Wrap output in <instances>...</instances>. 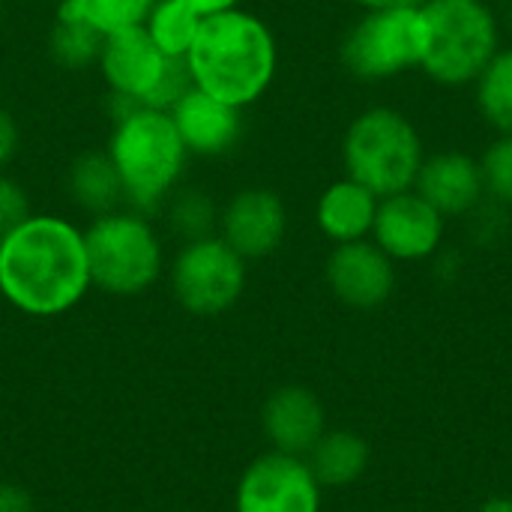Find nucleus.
<instances>
[{
  "mask_svg": "<svg viewBox=\"0 0 512 512\" xmlns=\"http://www.w3.org/2000/svg\"><path fill=\"white\" fill-rule=\"evenodd\" d=\"M93 288L84 228L57 213H30L0 237V297L30 315L57 318Z\"/></svg>",
  "mask_w": 512,
  "mask_h": 512,
  "instance_id": "f257e3e1",
  "label": "nucleus"
},
{
  "mask_svg": "<svg viewBox=\"0 0 512 512\" xmlns=\"http://www.w3.org/2000/svg\"><path fill=\"white\" fill-rule=\"evenodd\" d=\"M186 66L198 90L246 111L273 87L279 45L261 15L237 6L201 21Z\"/></svg>",
  "mask_w": 512,
  "mask_h": 512,
  "instance_id": "f03ea898",
  "label": "nucleus"
},
{
  "mask_svg": "<svg viewBox=\"0 0 512 512\" xmlns=\"http://www.w3.org/2000/svg\"><path fill=\"white\" fill-rule=\"evenodd\" d=\"M105 153L120 177L126 207L153 216L183 183L189 150L168 111L132 105L111 117Z\"/></svg>",
  "mask_w": 512,
  "mask_h": 512,
  "instance_id": "7ed1b4c3",
  "label": "nucleus"
},
{
  "mask_svg": "<svg viewBox=\"0 0 512 512\" xmlns=\"http://www.w3.org/2000/svg\"><path fill=\"white\" fill-rule=\"evenodd\" d=\"M426 162V144L417 123L393 108H363L342 135L345 177L363 183L378 198H390L414 189Z\"/></svg>",
  "mask_w": 512,
  "mask_h": 512,
  "instance_id": "20e7f679",
  "label": "nucleus"
},
{
  "mask_svg": "<svg viewBox=\"0 0 512 512\" xmlns=\"http://www.w3.org/2000/svg\"><path fill=\"white\" fill-rule=\"evenodd\" d=\"M420 72L441 87H474L501 51V15L489 0H429Z\"/></svg>",
  "mask_w": 512,
  "mask_h": 512,
  "instance_id": "39448f33",
  "label": "nucleus"
},
{
  "mask_svg": "<svg viewBox=\"0 0 512 512\" xmlns=\"http://www.w3.org/2000/svg\"><path fill=\"white\" fill-rule=\"evenodd\" d=\"M90 282L114 297H138L165 273V246L150 216L120 207L84 228Z\"/></svg>",
  "mask_w": 512,
  "mask_h": 512,
  "instance_id": "423d86ee",
  "label": "nucleus"
},
{
  "mask_svg": "<svg viewBox=\"0 0 512 512\" xmlns=\"http://www.w3.org/2000/svg\"><path fill=\"white\" fill-rule=\"evenodd\" d=\"M96 69L111 93V108L147 105L171 111V105L192 87L186 60L165 57L147 36L144 24L108 33Z\"/></svg>",
  "mask_w": 512,
  "mask_h": 512,
  "instance_id": "0eeeda50",
  "label": "nucleus"
},
{
  "mask_svg": "<svg viewBox=\"0 0 512 512\" xmlns=\"http://www.w3.org/2000/svg\"><path fill=\"white\" fill-rule=\"evenodd\" d=\"M423 51V9H363L342 36L339 60L351 78L378 84L420 69Z\"/></svg>",
  "mask_w": 512,
  "mask_h": 512,
  "instance_id": "6e6552de",
  "label": "nucleus"
},
{
  "mask_svg": "<svg viewBox=\"0 0 512 512\" xmlns=\"http://www.w3.org/2000/svg\"><path fill=\"white\" fill-rule=\"evenodd\" d=\"M174 300L198 318H216L234 309L246 291L249 261L240 258L219 234L189 240L171 261Z\"/></svg>",
  "mask_w": 512,
  "mask_h": 512,
  "instance_id": "1a4fd4ad",
  "label": "nucleus"
},
{
  "mask_svg": "<svg viewBox=\"0 0 512 512\" xmlns=\"http://www.w3.org/2000/svg\"><path fill=\"white\" fill-rule=\"evenodd\" d=\"M324 489L303 456L270 450L249 462L237 483L234 512H321Z\"/></svg>",
  "mask_w": 512,
  "mask_h": 512,
  "instance_id": "9d476101",
  "label": "nucleus"
},
{
  "mask_svg": "<svg viewBox=\"0 0 512 512\" xmlns=\"http://www.w3.org/2000/svg\"><path fill=\"white\" fill-rule=\"evenodd\" d=\"M216 234L246 261H264L282 249L288 237V207L270 186L237 189L219 207Z\"/></svg>",
  "mask_w": 512,
  "mask_h": 512,
  "instance_id": "9b49d317",
  "label": "nucleus"
},
{
  "mask_svg": "<svg viewBox=\"0 0 512 512\" xmlns=\"http://www.w3.org/2000/svg\"><path fill=\"white\" fill-rule=\"evenodd\" d=\"M444 237L447 219L414 189H408L381 198L369 240L384 249L396 264H420L444 249Z\"/></svg>",
  "mask_w": 512,
  "mask_h": 512,
  "instance_id": "f8f14e48",
  "label": "nucleus"
},
{
  "mask_svg": "<svg viewBox=\"0 0 512 512\" xmlns=\"http://www.w3.org/2000/svg\"><path fill=\"white\" fill-rule=\"evenodd\" d=\"M324 279L339 303L357 312H372L396 291V261L372 240L339 243L327 255Z\"/></svg>",
  "mask_w": 512,
  "mask_h": 512,
  "instance_id": "ddd939ff",
  "label": "nucleus"
},
{
  "mask_svg": "<svg viewBox=\"0 0 512 512\" xmlns=\"http://www.w3.org/2000/svg\"><path fill=\"white\" fill-rule=\"evenodd\" d=\"M168 114H171L189 156L216 159V156L237 150V144L243 141V129H246L243 108L228 105V102L198 90L195 84L171 105Z\"/></svg>",
  "mask_w": 512,
  "mask_h": 512,
  "instance_id": "4468645a",
  "label": "nucleus"
},
{
  "mask_svg": "<svg viewBox=\"0 0 512 512\" xmlns=\"http://www.w3.org/2000/svg\"><path fill=\"white\" fill-rule=\"evenodd\" d=\"M414 192L432 204L447 222L468 219L486 201L480 159L465 150H441L426 156Z\"/></svg>",
  "mask_w": 512,
  "mask_h": 512,
  "instance_id": "2eb2a0df",
  "label": "nucleus"
},
{
  "mask_svg": "<svg viewBox=\"0 0 512 512\" xmlns=\"http://www.w3.org/2000/svg\"><path fill=\"white\" fill-rule=\"evenodd\" d=\"M261 429L273 450L309 456V450L327 432V411L309 387L285 384L267 396L261 408Z\"/></svg>",
  "mask_w": 512,
  "mask_h": 512,
  "instance_id": "dca6fc26",
  "label": "nucleus"
},
{
  "mask_svg": "<svg viewBox=\"0 0 512 512\" xmlns=\"http://www.w3.org/2000/svg\"><path fill=\"white\" fill-rule=\"evenodd\" d=\"M381 198L369 192L363 183L342 177L333 180L315 204V225L318 231L333 243H354V240H369L372 225L378 216Z\"/></svg>",
  "mask_w": 512,
  "mask_h": 512,
  "instance_id": "f3484780",
  "label": "nucleus"
},
{
  "mask_svg": "<svg viewBox=\"0 0 512 512\" xmlns=\"http://www.w3.org/2000/svg\"><path fill=\"white\" fill-rule=\"evenodd\" d=\"M66 192L87 216H102L126 207L120 177L105 150H87L72 159L66 171Z\"/></svg>",
  "mask_w": 512,
  "mask_h": 512,
  "instance_id": "a211bd4d",
  "label": "nucleus"
},
{
  "mask_svg": "<svg viewBox=\"0 0 512 512\" xmlns=\"http://www.w3.org/2000/svg\"><path fill=\"white\" fill-rule=\"evenodd\" d=\"M372 450L369 441L360 432L351 429H333L318 438V444L309 450V468L321 489H345L357 483L369 468Z\"/></svg>",
  "mask_w": 512,
  "mask_h": 512,
  "instance_id": "6ab92c4d",
  "label": "nucleus"
},
{
  "mask_svg": "<svg viewBox=\"0 0 512 512\" xmlns=\"http://www.w3.org/2000/svg\"><path fill=\"white\" fill-rule=\"evenodd\" d=\"M102 39L105 36L90 21H84L78 12H72L66 3L57 6L54 24L48 30V51L57 66H63L69 72H84V69L96 66Z\"/></svg>",
  "mask_w": 512,
  "mask_h": 512,
  "instance_id": "aec40b11",
  "label": "nucleus"
},
{
  "mask_svg": "<svg viewBox=\"0 0 512 512\" xmlns=\"http://www.w3.org/2000/svg\"><path fill=\"white\" fill-rule=\"evenodd\" d=\"M474 102L480 117L498 132H512V45H501L483 75L474 81Z\"/></svg>",
  "mask_w": 512,
  "mask_h": 512,
  "instance_id": "412c9836",
  "label": "nucleus"
},
{
  "mask_svg": "<svg viewBox=\"0 0 512 512\" xmlns=\"http://www.w3.org/2000/svg\"><path fill=\"white\" fill-rule=\"evenodd\" d=\"M201 21L204 18L195 15L189 6H183L180 0H156L144 18V30L165 57L186 60V54L198 36Z\"/></svg>",
  "mask_w": 512,
  "mask_h": 512,
  "instance_id": "4be33fe9",
  "label": "nucleus"
},
{
  "mask_svg": "<svg viewBox=\"0 0 512 512\" xmlns=\"http://www.w3.org/2000/svg\"><path fill=\"white\" fill-rule=\"evenodd\" d=\"M162 210L168 213L171 231L183 243L210 237L219 228V204L198 186H177Z\"/></svg>",
  "mask_w": 512,
  "mask_h": 512,
  "instance_id": "5701e85b",
  "label": "nucleus"
},
{
  "mask_svg": "<svg viewBox=\"0 0 512 512\" xmlns=\"http://www.w3.org/2000/svg\"><path fill=\"white\" fill-rule=\"evenodd\" d=\"M60 3H66L84 21H90L102 36H108V33L144 24L156 0H60Z\"/></svg>",
  "mask_w": 512,
  "mask_h": 512,
  "instance_id": "b1692460",
  "label": "nucleus"
},
{
  "mask_svg": "<svg viewBox=\"0 0 512 512\" xmlns=\"http://www.w3.org/2000/svg\"><path fill=\"white\" fill-rule=\"evenodd\" d=\"M486 198L512 210V132L498 135L480 156Z\"/></svg>",
  "mask_w": 512,
  "mask_h": 512,
  "instance_id": "393cba45",
  "label": "nucleus"
},
{
  "mask_svg": "<svg viewBox=\"0 0 512 512\" xmlns=\"http://www.w3.org/2000/svg\"><path fill=\"white\" fill-rule=\"evenodd\" d=\"M30 195L27 189L12 180L9 174L0 171V237H6L9 231H15L27 216H30Z\"/></svg>",
  "mask_w": 512,
  "mask_h": 512,
  "instance_id": "a878e982",
  "label": "nucleus"
},
{
  "mask_svg": "<svg viewBox=\"0 0 512 512\" xmlns=\"http://www.w3.org/2000/svg\"><path fill=\"white\" fill-rule=\"evenodd\" d=\"M468 222H471V237L477 240V243H483V246H492V243H498L504 234H507V228H510V219H507V207H501V204H495V201H483L471 216H468Z\"/></svg>",
  "mask_w": 512,
  "mask_h": 512,
  "instance_id": "bb28decb",
  "label": "nucleus"
},
{
  "mask_svg": "<svg viewBox=\"0 0 512 512\" xmlns=\"http://www.w3.org/2000/svg\"><path fill=\"white\" fill-rule=\"evenodd\" d=\"M18 147H21V129L15 117L6 108H0V171L15 159Z\"/></svg>",
  "mask_w": 512,
  "mask_h": 512,
  "instance_id": "cd10ccee",
  "label": "nucleus"
},
{
  "mask_svg": "<svg viewBox=\"0 0 512 512\" xmlns=\"http://www.w3.org/2000/svg\"><path fill=\"white\" fill-rule=\"evenodd\" d=\"M0 512H36L33 498L18 483H0Z\"/></svg>",
  "mask_w": 512,
  "mask_h": 512,
  "instance_id": "c85d7f7f",
  "label": "nucleus"
},
{
  "mask_svg": "<svg viewBox=\"0 0 512 512\" xmlns=\"http://www.w3.org/2000/svg\"><path fill=\"white\" fill-rule=\"evenodd\" d=\"M183 6H189L195 15L207 18V15H216V12H228V9H237L243 0H180Z\"/></svg>",
  "mask_w": 512,
  "mask_h": 512,
  "instance_id": "c756f323",
  "label": "nucleus"
},
{
  "mask_svg": "<svg viewBox=\"0 0 512 512\" xmlns=\"http://www.w3.org/2000/svg\"><path fill=\"white\" fill-rule=\"evenodd\" d=\"M360 9H420L429 0H351Z\"/></svg>",
  "mask_w": 512,
  "mask_h": 512,
  "instance_id": "7c9ffc66",
  "label": "nucleus"
},
{
  "mask_svg": "<svg viewBox=\"0 0 512 512\" xmlns=\"http://www.w3.org/2000/svg\"><path fill=\"white\" fill-rule=\"evenodd\" d=\"M477 512H512V498L510 495H498V498H489Z\"/></svg>",
  "mask_w": 512,
  "mask_h": 512,
  "instance_id": "2f4dec72",
  "label": "nucleus"
},
{
  "mask_svg": "<svg viewBox=\"0 0 512 512\" xmlns=\"http://www.w3.org/2000/svg\"><path fill=\"white\" fill-rule=\"evenodd\" d=\"M0 18H3V0H0Z\"/></svg>",
  "mask_w": 512,
  "mask_h": 512,
  "instance_id": "473e14b6",
  "label": "nucleus"
}]
</instances>
